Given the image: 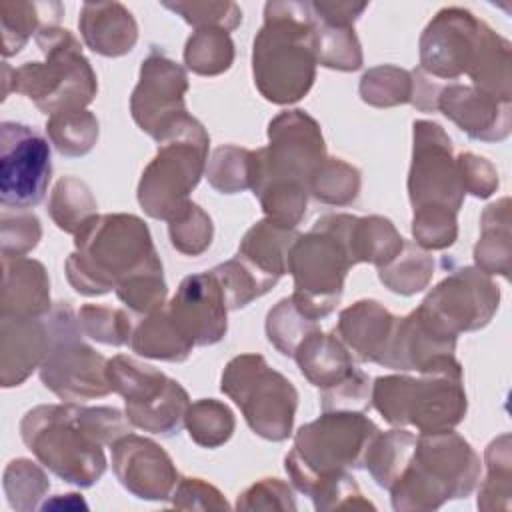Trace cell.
<instances>
[{
    "instance_id": "obj_1",
    "label": "cell",
    "mask_w": 512,
    "mask_h": 512,
    "mask_svg": "<svg viewBox=\"0 0 512 512\" xmlns=\"http://www.w3.org/2000/svg\"><path fill=\"white\" fill-rule=\"evenodd\" d=\"M132 432L126 412L78 402L40 404L20 420V438L38 462L64 482L90 488L106 472L104 446Z\"/></svg>"
},
{
    "instance_id": "obj_2",
    "label": "cell",
    "mask_w": 512,
    "mask_h": 512,
    "mask_svg": "<svg viewBox=\"0 0 512 512\" xmlns=\"http://www.w3.org/2000/svg\"><path fill=\"white\" fill-rule=\"evenodd\" d=\"M316 26L310 2H266L252 46V76L272 104L302 100L316 80Z\"/></svg>"
},
{
    "instance_id": "obj_3",
    "label": "cell",
    "mask_w": 512,
    "mask_h": 512,
    "mask_svg": "<svg viewBox=\"0 0 512 512\" xmlns=\"http://www.w3.org/2000/svg\"><path fill=\"white\" fill-rule=\"evenodd\" d=\"M74 252L66 258V278L84 296L116 290L132 274L158 264L146 222L134 214H96L74 234Z\"/></svg>"
},
{
    "instance_id": "obj_4",
    "label": "cell",
    "mask_w": 512,
    "mask_h": 512,
    "mask_svg": "<svg viewBox=\"0 0 512 512\" xmlns=\"http://www.w3.org/2000/svg\"><path fill=\"white\" fill-rule=\"evenodd\" d=\"M42 62L18 68L2 64V100L10 92L30 98L40 112L52 116L62 110L86 108L98 92L96 74L76 36L60 26H46L36 36Z\"/></svg>"
},
{
    "instance_id": "obj_5",
    "label": "cell",
    "mask_w": 512,
    "mask_h": 512,
    "mask_svg": "<svg viewBox=\"0 0 512 512\" xmlns=\"http://www.w3.org/2000/svg\"><path fill=\"white\" fill-rule=\"evenodd\" d=\"M480 480V458L454 430L420 434L402 474L390 490L398 512L436 510L448 500L466 498Z\"/></svg>"
},
{
    "instance_id": "obj_6",
    "label": "cell",
    "mask_w": 512,
    "mask_h": 512,
    "mask_svg": "<svg viewBox=\"0 0 512 512\" xmlns=\"http://www.w3.org/2000/svg\"><path fill=\"white\" fill-rule=\"evenodd\" d=\"M352 214H326L306 234H298L288 252V272L294 278L292 302L310 320L318 322L340 304L344 280L354 266L346 230Z\"/></svg>"
},
{
    "instance_id": "obj_7",
    "label": "cell",
    "mask_w": 512,
    "mask_h": 512,
    "mask_svg": "<svg viewBox=\"0 0 512 512\" xmlns=\"http://www.w3.org/2000/svg\"><path fill=\"white\" fill-rule=\"evenodd\" d=\"M156 142V156L138 182V202L150 218L168 222L190 202V192L206 172L210 136L186 112Z\"/></svg>"
},
{
    "instance_id": "obj_8",
    "label": "cell",
    "mask_w": 512,
    "mask_h": 512,
    "mask_svg": "<svg viewBox=\"0 0 512 512\" xmlns=\"http://www.w3.org/2000/svg\"><path fill=\"white\" fill-rule=\"evenodd\" d=\"M376 432L378 426L364 412H322L298 428L284 470L294 488L306 496L318 480L362 468Z\"/></svg>"
},
{
    "instance_id": "obj_9",
    "label": "cell",
    "mask_w": 512,
    "mask_h": 512,
    "mask_svg": "<svg viewBox=\"0 0 512 512\" xmlns=\"http://www.w3.org/2000/svg\"><path fill=\"white\" fill-rule=\"evenodd\" d=\"M372 406L392 426H414L420 434L454 430L468 408L462 368L378 376L370 394Z\"/></svg>"
},
{
    "instance_id": "obj_10",
    "label": "cell",
    "mask_w": 512,
    "mask_h": 512,
    "mask_svg": "<svg viewBox=\"0 0 512 512\" xmlns=\"http://www.w3.org/2000/svg\"><path fill=\"white\" fill-rule=\"evenodd\" d=\"M220 390L240 408L254 434L282 442L292 434L298 390L260 354L234 356L220 378Z\"/></svg>"
},
{
    "instance_id": "obj_11",
    "label": "cell",
    "mask_w": 512,
    "mask_h": 512,
    "mask_svg": "<svg viewBox=\"0 0 512 512\" xmlns=\"http://www.w3.org/2000/svg\"><path fill=\"white\" fill-rule=\"evenodd\" d=\"M50 328V350L40 364L42 384L64 402H84L112 392L108 360L82 340L78 312L70 302H56L46 314Z\"/></svg>"
},
{
    "instance_id": "obj_12",
    "label": "cell",
    "mask_w": 512,
    "mask_h": 512,
    "mask_svg": "<svg viewBox=\"0 0 512 512\" xmlns=\"http://www.w3.org/2000/svg\"><path fill=\"white\" fill-rule=\"evenodd\" d=\"M326 160L320 124L304 110H284L268 124V146L252 150V182L256 192L268 182H296L310 190V178Z\"/></svg>"
},
{
    "instance_id": "obj_13",
    "label": "cell",
    "mask_w": 512,
    "mask_h": 512,
    "mask_svg": "<svg viewBox=\"0 0 512 512\" xmlns=\"http://www.w3.org/2000/svg\"><path fill=\"white\" fill-rule=\"evenodd\" d=\"M500 290L490 274L476 266L452 270L416 308L438 332L458 338L484 328L496 314Z\"/></svg>"
},
{
    "instance_id": "obj_14",
    "label": "cell",
    "mask_w": 512,
    "mask_h": 512,
    "mask_svg": "<svg viewBox=\"0 0 512 512\" xmlns=\"http://www.w3.org/2000/svg\"><path fill=\"white\" fill-rule=\"evenodd\" d=\"M52 178L48 140L20 122L0 124V202L4 208L38 206Z\"/></svg>"
},
{
    "instance_id": "obj_15",
    "label": "cell",
    "mask_w": 512,
    "mask_h": 512,
    "mask_svg": "<svg viewBox=\"0 0 512 512\" xmlns=\"http://www.w3.org/2000/svg\"><path fill=\"white\" fill-rule=\"evenodd\" d=\"M412 128L414 144L408 172L412 208L438 204L458 212L464 202V190L450 136L440 124L430 120H416Z\"/></svg>"
},
{
    "instance_id": "obj_16",
    "label": "cell",
    "mask_w": 512,
    "mask_h": 512,
    "mask_svg": "<svg viewBox=\"0 0 512 512\" xmlns=\"http://www.w3.org/2000/svg\"><path fill=\"white\" fill-rule=\"evenodd\" d=\"M486 22L470 10L448 6L436 12L420 36V70L436 80H456L468 74Z\"/></svg>"
},
{
    "instance_id": "obj_17",
    "label": "cell",
    "mask_w": 512,
    "mask_h": 512,
    "mask_svg": "<svg viewBox=\"0 0 512 512\" xmlns=\"http://www.w3.org/2000/svg\"><path fill=\"white\" fill-rule=\"evenodd\" d=\"M186 70L160 50H152L140 66L138 84L130 96V112L142 132L158 140L186 114Z\"/></svg>"
},
{
    "instance_id": "obj_18",
    "label": "cell",
    "mask_w": 512,
    "mask_h": 512,
    "mask_svg": "<svg viewBox=\"0 0 512 512\" xmlns=\"http://www.w3.org/2000/svg\"><path fill=\"white\" fill-rule=\"evenodd\" d=\"M112 470L118 482L140 500H168L180 480L170 454L150 438L124 434L112 444Z\"/></svg>"
},
{
    "instance_id": "obj_19",
    "label": "cell",
    "mask_w": 512,
    "mask_h": 512,
    "mask_svg": "<svg viewBox=\"0 0 512 512\" xmlns=\"http://www.w3.org/2000/svg\"><path fill=\"white\" fill-rule=\"evenodd\" d=\"M166 310L194 346H212L226 336L228 306L212 270L186 276Z\"/></svg>"
},
{
    "instance_id": "obj_20",
    "label": "cell",
    "mask_w": 512,
    "mask_h": 512,
    "mask_svg": "<svg viewBox=\"0 0 512 512\" xmlns=\"http://www.w3.org/2000/svg\"><path fill=\"white\" fill-rule=\"evenodd\" d=\"M456 338L446 336L432 328L418 310L408 316L396 318L394 332L390 336L386 354L380 362L392 370H416L422 372H444L462 368L454 358Z\"/></svg>"
},
{
    "instance_id": "obj_21",
    "label": "cell",
    "mask_w": 512,
    "mask_h": 512,
    "mask_svg": "<svg viewBox=\"0 0 512 512\" xmlns=\"http://www.w3.org/2000/svg\"><path fill=\"white\" fill-rule=\"evenodd\" d=\"M436 110L468 138L480 142H500L508 138L512 128V100H502L458 82H448L440 88Z\"/></svg>"
},
{
    "instance_id": "obj_22",
    "label": "cell",
    "mask_w": 512,
    "mask_h": 512,
    "mask_svg": "<svg viewBox=\"0 0 512 512\" xmlns=\"http://www.w3.org/2000/svg\"><path fill=\"white\" fill-rule=\"evenodd\" d=\"M50 350V328L46 316L16 318L0 316V384L20 386Z\"/></svg>"
},
{
    "instance_id": "obj_23",
    "label": "cell",
    "mask_w": 512,
    "mask_h": 512,
    "mask_svg": "<svg viewBox=\"0 0 512 512\" xmlns=\"http://www.w3.org/2000/svg\"><path fill=\"white\" fill-rule=\"evenodd\" d=\"M50 310V280L44 264L28 256H2L0 316L42 318Z\"/></svg>"
},
{
    "instance_id": "obj_24",
    "label": "cell",
    "mask_w": 512,
    "mask_h": 512,
    "mask_svg": "<svg viewBox=\"0 0 512 512\" xmlns=\"http://www.w3.org/2000/svg\"><path fill=\"white\" fill-rule=\"evenodd\" d=\"M396 318L378 300H358L340 312L334 334L356 360L380 364Z\"/></svg>"
},
{
    "instance_id": "obj_25",
    "label": "cell",
    "mask_w": 512,
    "mask_h": 512,
    "mask_svg": "<svg viewBox=\"0 0 512 512\" xmlns=\"http://www.w3.org/2000/svg\"><path fill=\"white\" fill-rule=\"evenodd\" d=\"M78 28L84 44L106 58L128 54L138 40V24L120 2H86L80 8Z\"/></svg>"
},
{
    "instance_id": "obj_26",
    "label": "cell",
    "mask_w": 512,
    "mask_h": 512,
    "mask_svg": "<svg viewBox=\"0 0 512 512\" xmlns=\"http://www.w3.org/2000/svg\"><path fill=\"white\" fill-rule=\"evenodd\" d=\"M294 358L302 376L320 390L338 384L356 368L352 354L338 340L334 332L332 334H324L320 330L312 332L298 346V350L294 352Z\"/></svg>"
},
{
    "instance_id": "obj_27",
    "label": "cell",
    "mask_w": 512,
    "mask_h": 512,
    "mask_svg": "<svg viewBox=\"0 0 512 512\" xmlns=\"http://www.w3.org/2000/svg\"><path fill=\"white\" fill-rule=\"evenodd\" d=\"M296 238V228L264 218L246 230L238 246V256L260 274L278 282L288 272V252Z\"/></svg>"
},
{
    "instance_id": "obj_28",
    "label": "cell",
    "mask_w": 512,
    "mask_h": 512,
    "mask_svg": "<svg viewBox=\"0 0 512 512\" xmlns=\"http://www.w3.org/2000/svg\"><path fill=\"white\" fill-rule=\"evenodd\" d=\"M404 242L394 224L384 216H350L346 246L354 264L368 262L382 268L402 252Z\"/></svg>"
},
{
    "instance_id": "obj_29",
    "label": "cell",
    "mask_w": 512,
    "mask_h": 512,
    "mask_svg": "<svg viewBox=\"0 0 512 512\" xmlns=\"http://www.w3.org/2000/svg\"><path fill=\"white\" fill-rule=\"evenodd\" d=\"M510 198L488 204L480 216V238L474 246V264L486 274L510 276L512 256Z\"/></svg>"
},
{
    "instance_id": "obj_30",
    "label": "cell",
    "mask_w": 512,
    "mask_h": 512,
    "mask_svg": "<svg viewBox=\"0 0 512 512\" xmlns=\"http://www.w3.org/2000/svg\"><path fill=\"white\" fill-rule=\"evenodd\" d=\"M188 406V392L178 380L170 378L168 384L148 400L126 404V416L134 428L150 434L174 436L184 426Z\"/></svg>"
},
{
    "instance_id": "obj_31",
    "label": "cell",
    "mask_w": 512,
    "mask_h": 512,
    "mask_svg": "<svg viewBox=\"0 0 512 512\" xmlns=\"http://www.w3.org/2000/svg\"><path fill=\"white\" fill-rule=\"evenodd\" d=\"M62 14L64 8L58 2H0L4 58L18 54L42 28L58 26Z\"/></svg>"
},
{
    "instance_id": "obj_32",
    "label": "cell",
    "mask_w": 512,
    "mask_h": 512,
    "mask_svg": "<svg viewBox=\"0 0 512 512\" xmlns=\"http://www.w3.org/2000/svg\"><path fill=\"white\" fill-rule=\"evenodd\" d=\"M130 348L144 358L164 362H184L194 344L176 328L166 308L148 314L132 332Z\"/></svg>"
},
{
    "instance_id": "obj_33",
    "label": "cell",
    "mask_w": 512,
    "mask_h": 512,
    "mask_svg": "<svg viewBox=\"0 0 512 512\" xmlns=\"http://www.w3.org/2000/svg\"><path fill=\"white\" fill-rule=\"evenodd\" d=\"M472 86L496 98L512 100L510 76V42L494 32L488 24L482 34L478 54L468 70Z\"/></svg>"
},
{
    "instance_id": "obj_34",
    "label": "cell",
    "mask_w": 512,
    "mask_h": 512,
    "mask_svg": "<svg viewBox=\"0 0 512 512\" xmlns=\"http://www.w3.org/2000/svg\"><path fill=\"white\" fill-rule=\"evenodd\" d=\"M416 446V436L404 428L376 432L364 454V464L380 488H390L406 468Z\"/></svg>"
},
{
    "instance_id": "obj_35",
    "label": "cell",
    "mask_w": 512,
    "mask_h": 512,
    "mask_svg": "<svg viewBox=\"0 0 512 512\" xmlns=\"http://www.w3.org/2000/svg\"><path fill=\"white\" fill-rule=\"evenodd\" d=\"M96 210V198L84 180L64 176L54 184L48 200V214L62 232L76 234L86 220L96 216Z\"/></svg>"
},
{
    "instance_id": "obj_36",
    "label": "cell",
    "mask_w": 512,
    "mask_h": 512,
    "mask_svg": "<svg viewBox=\"0 0 512 512\" xmlns=\"http://www.w3.org/2000/svg\"><path fill=\"white\" fill-rule=\"evenodd\" d=\"M106 376L112 392L120 394L124 398V404L148 400L150 396L160 392L170 380L158 368L122 354L108 360Z\"/></svg>"
},
{
    "instance_id": "obj_37",
    "label": "cell",
    "mask_w": 512,
    "mask_h": 512,
    "mask_svg": "<svg viewBox=\"0 0 512 512\" xmlns=\"http://www.w3.org/2000/svg\"><path fill=\"white\" fill-rule=\"evenodd\" d=\"M486 478L478 490V508L510 510L512 496V454H510V434H500L494 438L484 452Z\"/></svg>"
},
{
    "instance_id": "obj_38",
    "label": "cell",
    "mask_w": 512,
    "mask_h": 512,
    "mask_svg": "<svg viewBox=\"0 0 512 512\" xmlns=\"http://www.w3.org/2000/svg\"><path fill=\"white\" fill-rule=\"evenodd\" d=\"M46 134L50 144L68 158L86 156L98 140V120L86 108L62 110L48 116Z\"/></svg>"
},
{
    "instance_id": "obj_39",
    "label": "cell",
    "mask_w": 512,
    "mask_h": 512,
    "mask_svg": "<svg viewBox=\"0 0 512 512\" xmlns=\"http://www.w3.org/2000/svg\"><path fill=\"white\" fill-rule=\"evenodd\" d=\"M234 62V42L230 32L220 28H198L186 40L184 64L198 76H218Z\"/></svg>"
},
{
    "instance_id": "obj_40",
    "label": "cell",
    "mask_w": 512,
    "mask_h": 512,
    "mask_svg": "<svg viewBox=\"0 0 512 512\" xmlns=\"http://www.w3.org/2000/svg\"><path fill=\"white\" fill-rule=\"evenodd\" d=\"M434 276L432 256L416 246L414 242H404L402 252L386 266L378 268V280L394 294L412 296L422 292Z\"/></svg>"
},
{
    "instance_id": "obj_41",
    "label": "cell",
    "mask_w": 512,
    "mask_h": 512,
    "mask_svg": "<svg viewBox=\"0 0 512 512\" xmlns=\"http://www.w3.org/2000/svg\"><path fill=\"white\" fill-rule=\"evenodd\" d=\"M184 426L192 442L198 446L218 448L232 438L236 420L224 402L214 398H200L188 406Z\"/></svg>"
},
{
    "instance_id": "obj_42",
    "label": "cell",
    "mask_w": 512,
    "mask_h": 512,
    "mask_svg": "<svg viewBox=\"0 0 512 512\" xmlns=\"http://www.w3.org/2000/svg\"><path fill=\"white\" fill-rule=\"evenodd\" d=\"M218 278L228 310H240L276 286V280L260 274L238 254L212 268Z\"/></svg>"
},
{
    "instance_id": "obj_43",
    "label": "cell",
    "mask_w": 512,
    "mask_h": 512,
    "mask_svg": "<svg viewBox=\"0 0 512 512\" xmlns=\"http://www.w3.org/2000/svg\"><path fill=\"white\" fill-rule=\"evenodd\" d=\"M362 186L360 170L342 158H328L316 168L310 178V194L330 206L352 204Z\"/></svg>"
},
{
    "instance_id": "obj_44",
    "label": "cell",
    "mask_w": 512,
    "mask_h": 512,
    "mask_svg": "<svg viewBox=\"0 0 512 512\" xmlns=\"http://www.w3.org/2000/svg\"><path fill=\"white\" fill-rule=\"evenodd\" d=\"M4 496L12 510L30 512L40 508V500L50 490V480L46 472L28 458L10 460L2 474Z\"/></svg>"
},
{
    "instance_id": "obj_45",
    "label": "cell",
    "mask_w": 512,
    "mask_h": 512,
    "mask_svg": "<svg viewBox=\"0 0 512 512\" xmlns=\"http://www.w3.org/2000/svg\"><path fill=\"white\" fill-rule=\"evenodd\" d=\"M208 184L220 194H238L252 182V150L224 144L212 150L206 164Z\"/></svg>"
},
{
    "instance_id": "obj_46",
    "label": "cell",
    "mask_w": 512,
    "mask_h": 512,
    "mask_svg": "<svg viewBox=\"0 0 512 512\" xmlns=\"http://www.w3.org/2000/svg\"><path fill=\"white\" fill-rule=\"evenodd\" d=\"M316 26V54L318 64L330 70L340 72H354L362 66L364 56L358 42V36L354 32V26H332L318 22L314 18Z\"/></svg>"
},
{
    "instance_id": "obj_47",
    "label": "cell",
    "mask_w": 512,
    "mask_h": 512,
    "mask_svg": "<svg viewBox=\"0 0 512 512\" xmlns=\"http://www.w3.org/2000/svg\"><path fill=\"white\" fill-rule=\"evenodd\" d=\"M360 98L374 108L408 104L412 98V74L400 66L380 64L360 78Z\"/></svg>"
},
{
    "instance_id": "obj_48",
    "label": "cell",
    "mask_w": 512,
    "mask_h": 512,
    "mask_svg": "<svg viewBox=\"0 0 512 512\" xmlns=\"http://www.w3.org/2000/svg\"><path fill=\"white\" fill-rule=\"evenodd\" d=\"M316 330H320L318 322L306 318L292 298H282L266 316L268 342L284 356L294 358L298 346Z\"/></svg>"
},
{
    "instance_id": "obj_49",
    "label": "cell",
    "mask_w": 512,
    "mask_h": 512,
    "mask_svg": "<svg viewBox=\"0 0 512 512\" xmlns=\"http://www.w3.org/2000/svg\"><path fill=\"white\" fill-rule=\"evenodd\" d=\"M170 244L184 256L204 254L214 238L212 218L196 204L188 202L176 216L168 220Z\"/></svg>"
},
{
    "instance_id": "obj_50",
    "label": "cell",
    "mask_w": 512,
    "mask_h": 512,
    "mask_svg": "<svg viewBox=\"0 0 512 512\" xmlns=\"http://www.w3.org/2000/svg\"><path fill=\"white\" fill-rule=\"evenodd\" d=\"M78 320L84 336L108 344L126 346L132 340V318L122 308H110L102 304H84L78 310Z\"/></svg>"
},
{
    "instance_id": "obj_51",
    "label": "cell",
    "mask_w": 512,
    "mask_h": 512,
    "mask_svg": "<svg viewBox=\"0 0 512 512\" xmlns=\"http://www.w3.org/2000/svg\"><path fill=\"white\" fill-rule=\"evenodd\" d=\"M116 296L136 314H154L164 308L168 286L162 274V262L152 264L130 278H126L116 290Z\"/></svg>"
},
{
    "instance_id": "obj_52",
    "label": "cell",
    "mask_w": 512,
    "mask_h": 512,
    "mask_svg": "<svg viewBox=\"0 0 512 512\" xmlns=\"http://www.w3.org/2000/svg\"><path fill=\"white\" fill-rule=\"evenodd\" d=\"M456 214L458 212L438 204L416 208L412 216L414 244L426 252L450 248L458 238Z\"/></svg>"
},
{
    "instance_id": "obj_53",
    "label": "cell",
    "mask_w": 512,
    "mask_h": 512,
    "mask_svg": "<svg viewBox=\"0 0 512 512\" xmlns=\"http://www.w3.org/2000/svg\"><path fill=\"white\" fill-rule=\"evenodd\" d=\"M316 510H342V508H372L374 504L364 498L350 472H338L318 480L306 494Z\"/></svg>"
},
{
    "instance_id": "obj_54",
    "label": "cell",
    "mask_w": 512,
    "mask_h": 512,
    "mask_svg": "<svg viewBox=\"0 0 512 512\" xmlns=\"http://www.w3.org/2000/svg\"><path fill=\"white\" fill-rule=\"evenodd\" d=\"M184 22L198 28H220L232 32L242 22V10L234 2H162Z\"/></svg>"
},
{
    "instance_id": "obj_55",
    "label": "cell",
    "mask_w": 512,
    "mask_h": 512,
    "mask_svg": "<svg viewBox=\"0 0 512 512\" xmlns=\"http://www.w3.org/2000/svg\"><path fill=\"white\" fill-rule=\"evenodd\" d=\"M370 394L372 384L368 374L354 368L344 380L320 392V406L322 412H366L372 406Z\"/></svg>"
},
{
    "instance_id": "obj_56",
    "label": "cell",
    "mask_w": 512,
    "mask_h": 512,
    "mask_svg": "<svg viewBox=\"0 0 512 512\" xmlns=\"http://www.w3.org/2000/svg\"><path fill=\"white\" fill-rule=\"evenodd\" d=\"M42 226L36 214H2L0 218V244L2 256H24L38 246Z\"/></svg>"
},
{
    "instance_id": "obj_57",
    "label": "cell",
    "mask_w": 512,
    "mask_h": 512,
    "mask_svg": "<svg viewBox=\"0 0 512 512\" xmlns=\"http://www.w3.org/2000/svg\"><path fill=\"white\" fill-rule=\"evenodd\" d=\"M238 510H296L292 488L280 478H262L236 500Z\"/></svg>"
},
{
    "instance_id": "obj_58",
    "label": "cell",
    "mask_w": 512,
    "mask_h": 512,
    "mask_svg": "<svg viewBox=\"0 0 512 512\" xmlns=\"http://www.w3.org/2000/svg\"><path fill=\"white\" fill-rule=\"evenodd\" d=\"M458 176L464 194H472L476 198H490L500 180L494 164L486 160L484 156H478L474 152H460L456 156Z\"/></svg>"
},
{
    "instance_id": "obj_59",
    "label": "cell",
    "mask_w": 512,
    "mask_h": 512,
    "mask_svg": "<svg viewBox=\"0 0 512 512\" xmlns=\"http://www.w3.org/2000/svg\"><path fill=\"white\" fill-rule=\"evenodd\" d=\"M172 506L178 510H228L230 504L210 482L194 476L178 480L172 492Z\"/></svg>"
},
{
    "instance_id": "obj_60",
    "label": "cell",
    "mask_w": 512,
    "mask_h": 512,
    "mask_svg": "<svg viewBox=\"0 0 512 512\" xmlns=\"http://www.w3.org/2000/svg\"><path fill=\"white\" fill-rule=\"evenodd\" d=\"M310 8L318 22L332 26H354V22L368 8V2H310Z\"/></svg>"
},
{
    "instance_id": "obj_61",
    "label": "cell",
    "mask_w": 512,
    "mask_h": 512,
    "mask_svg": "<svg viewBox=\"0 0 512 512\" xmlns=\"http://www.w3.org/2000/svg\"><path fill=\"white\" fill-rule=\"evenodd\" d=\"M410 74H412V98H410V104L416 106L420 112H436L438 94H440V88L444 84H440L436 78L428 76L420 68L410 70Z\"/></svg>"
},
{
    "instance_id": "obj_62",
    "label": "cell",
    "mask_w": 512,
    "mask_h": 512,
    "mask_svg": "<svg viewBox=\"0 0 512 512\" xmlns=\"http://www.w3.org/2000/svg\"><path fill=\"white\" fill-rule=\"evenodd\" d=\"M78 510V508H82V510H86L88 508V504L84 502V498L80 496V494H76V492H70V494H56L54 498H50V500H46V502H42L40 504V510Z\"/></svg>"
}]
</instances>
